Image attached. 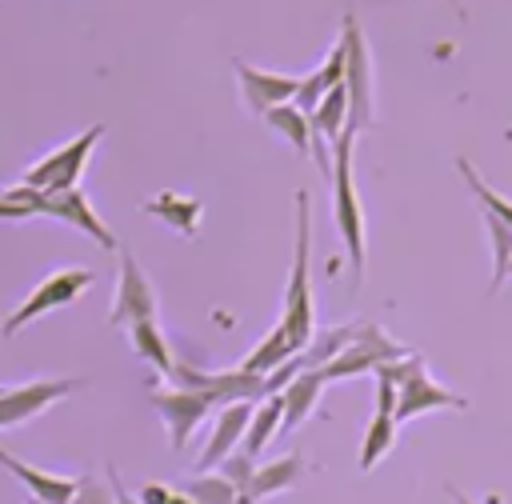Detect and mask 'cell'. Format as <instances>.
<instances>
[{
    "instance_id": "ffe728a7",
    "label": "cell",
    "mask_w": 512,
    "mask_h": 504,
    "mask_svg": "<svg viewBox=\"0 0 512 504\" xmlns=\"http://www.w3.org/2000/svg\"><path fill=\"white\" fill-rule=\"evenodd\" d=\"M144 208H148L152 216H160L164 224L180 228L184 236L196 232V224H200V200H188V196H176V192H160V196H152Z\"/></svg>"
},
{
    "instance_id": "7a4b0ae2",
    "label": "cell",
    "mask_w": 512,
    "mask_h": 504,
    "mask_svg": "<svg viewBox=\"0 0 512 504\" xmlns=\"http://www.w3.org/2000/svg\"><path fill=\"white\" fill-rule=\"evenodd\" d=\"M352 140H356V128L344 124V132L332 144V220L352 256V284H360V276H364V212H360V196L352 184Z\"/></svg>"
},
{
    "instance_id": "44dd1931",
    "label": "cell",
    "mask_w": 512,
    "mask_h": 504,
    "mask_svg": "<svg viewBox=\"0 0 512 504\" xmlns=\"http://www.w3.org/2000/svg\"><path fill=\"white\" fill-rule=\"evenodd\" d=\"M352 336H356V324H340V328H328V332L312 336V340H308V348L300 352L304 368H308V372H320L324 364H332V360L348 348V340H352Z\"/></svg>"
},
{
    "instance_id": "484cf974",
    "label": "cell",
    "mask_w": 512,
    "mask_h": 504,
    "mask_svg": "<svg viewBox=\"0 0 512 504\" xmlns=\"http://www.w3.org/2000/svg\"><path fill=\"white\" fill-rule=\"evenodd\" d=\"M456 168H460L464 184L472 188V196L480 200V208H484V212H492V216H500L504 224H512V200H508V196H500V192H492V188H488V184L480 180V172H476V168H472V164H468L464 156L456 160Z\"/></svg>"
},
{
    "instance_id": "9c48e42d",
    "label": "cell",
    "mask_w": 512,
    "mask_h": 504,
    "mask_svg": "<svg viewBox=\"0 0 512 504\" xmlns=\"http://www.w3.org/2000/svg\"><path fill=\"white\" fill-rule=\"evenodd\" d=\"M72 388H80V380H32V384H20V388H4V396H0V428H12L20 420L40 416L48 404L68 396Z\"/></svg>"
},
{
    "instance_id": "8992f818",
    "label": "cell",
    "mask_w": 512,
    "mask_h": 504,
    "mask_svg": "<svg viewBox=\"0 0 512 504\" xmlns=\"http://www.w3.org/2000/svg\"><path fill=\"white\" fill-rule=\"evenodd\" d=\"M400 356H408V352L380 324H356V336L348 340V348L332 364L320 368V380L328 384V380H348V376H360V372H376L380 364L400 360Z\"/></svg>"
},
{
    "instance_id": "e0dca14e",
    "label": "cell",
    "mask_w": 512,
    "mask_h": 504,
    "mask_svg": "<svg viewBox=\"0 0 512 504\" xmlns=\"http://www.w3.org/2000/svg\"><path fill=\"white\" fill-rule=\"evenodd\" d=\"M292 356H300V348H296V344H292V336L276 324V328H272V332H268V336L248 352V360H244L240 368H244V372H252V376H268V372H276L280 364H288Z\"/></svg>"
},
{
    "instance_id": "d590c367",
    "label": "cell",
    "mask_w": 512,
    "mask_h": 504,
    "mask_svg": "<svg viewBox=\"0 0 512 504\" xmlns=\"http://www.w3.org/2000/svg\"><path fill=\"white\" fill-rule=\"evenodd\" d=\"M508 276H512V264H508Z\"/></svg>"
},
{
    "instance_id": "4dcf8cb0",
    "label": "cell",
    "mask_w": 512,
    "mask_h": 504,
    "mask_svg": "<svg viewBox=\"0 0 512 504\" xmlns=\"http://www.w3.org/2000/svg\"><path fill=\"white\" fill-rule=\"evenodd\" d=\"M136 500H140V504H168V500H172V488H164V484H144Z\"/></svg>"
},
{
    "instance_id": "5bb4252c",
    "label": "cell",
    "mask_w": 512,
    "mask_h": 504,
    "mask_svg": "<svg viewBox=\"0 0 512 504\" xmlns=\"http://www.w3.org/2000/svg\"><path fill=\"white\" fill-rule=\"evenodd\" d=\"M0 468H8V472L28 488V496H32V500H44V504H68V500H72V492H76V480H68V476H52V472H40V468L24 464L20 456H12L8 448H0Z\"/></svg>"
},
{
    "instance_id": "e575fe53",
    "label": "cell",
    "mask_w": 512,
    "mask_h": 504,
    "mask_svg": "<svg viewBox=\"0 0 512 504\" xmlns=\"http://www.w3.org/2000/svg\"><path fill=\"white\" fill-rule=\"evenodd\" d=\"M28 504H44V500H32V496H28Z\"/></svg>"
},
{
    "instance_id": "30bf717a",
    "label": "cell",
    "mask_w": 512,
    "mask_h": 504,
    "mask_svg": "<svg viewBox=\"0 0 512 504\" xmlns=\"http://www.w3.org/2000/svg\"><path fill=\"white\" fill-rule=\"evenodd\" d=\"M236 68V80H240V92L244 100L264 116L268 108L276 104H292L296 100V88H300V76H284V72H264V68H252L244 60L232 64Z\"/></svg>"
},
{
    "instance_id": "1f68e13d",
    "label": "cell",
    "mask_w": 512,
    "mask_h": 504,
    "mask_svg": "<svg viewBox=\"0 0 512 504\" xmlns=\"http://www.w3.org/2000/svg\"><path fill=\"white\" fill-rule=\"evenodd\" d=\"M108 488H112V496H116V504H140L136 496H128V488L120 484V476H116V468H108Z\"/></svg>"
},
{
    "instance_id": "277c9868",
    "label": "cell",
    "mask_w": 512,
    "mask_h": 504,
    "mask_svg": "<svg viewBox=\"0 0 512 504\" xmlns=\"http://www.w3.org/2000/svg\"><path fill=\"white\" fill-rule=\"evenodd\" d=\"M340 44H344V92H348V128L364 132L372 128V60H368V44L364 32L356 24V16H344L340 28Z\"/></svg>"
},
{
    "instance_id": "7402d4cb",
    "label": "cell",
    "mask_w": 512,
    "mask_h": 504,
    "mask_svg": "<svg viewBox=\"0 0 512 504\" xmlns=\"http://www.w3.org/2000/svg\"><path fill=\"white\" fill-rule=\"evenodd\" d=\"M268 128H276L284 140H292L296 152H312V128H308V112H300L296 104H276L264 112Z\"/></svg>"
},
{
    "instance_id": "2e32d148",
    "label": "cell",
    "mask_w": 512,
    "mask_h": 504,
    "mask_svg": "<svg viewBox=\"0 0 512 504\" xmlns=\"http://www.w3.org/2000/svg\"><path fill=\"white\" fill-rule=\"evenodd\" d=\"M300 476H304V456H300V452L276 456V460H268V464H256V476H252V484L244 488L240 500H244V504H256V500H264V496H276V492L292 488Z\"/></svg>"
},
{
    "instance_id": "d6986e66",
    "label": "cell",
    "mask_w": 512,
    "mask_h": 504,
    "mask_svg": "<svg viewBox=\"0 0 512 504\" xmlns=\"http://www.w3.org/2000/svg\"><path fill=\"white\" fill-rule=\"evenodd\" d=\"M128 340H132V348H136V356L140 360H148L152 368H160V376H168L172 372V352H168V340H164V332H160V324L156 320H140V324H132L128 328Z\"/></svg>"
},
{
    "instance_id": "83f0119b",
    "label": "cell",
    "mask_w": 512,
    "mask_h": 504,
    "mask_svg": "<svg viewBox=\"0 0 512 504\" xmlns=\"http://www.w3.org/2000/svg\"><path fill=\"white\" fill-rule=\"evenodd\" d=\"M216 468H220V476H224L240 496H244V488H248V484H252V476H256V460H252L248 452H240V448H236V452H228Z\"/></svg>"
},
{
    "instance_id": "f546056e",
    "label": "cell",
    "mask_w": 512,
    "mask_h": 504,
    "mask_svg": "<svg viewBox=\"0 0 512 504\" xmlns=\"http://www.w3.org/2000/svg\"><path fill=\"white\" fill-rule=\"evenodd\" d=\"M396 396H400V388L392 384V380H380L376 376V412H396Z\"/></svg>"
},
{
    "instance_id": "9a60e30c",
    "label": "cell",
    "mask_w": 512,
    "mask_h": 504,
    "mask_svg": "<svg viewBox=\"0 0 512 504\" xmlns=\"http://www.w3.org/2000/svg\"><path fill=\"white\" fill-rule=\"evenodd\" d=\"M320 388H324V380H320V372H296L284 388H280V404H284V416H280V432L288 436L292 428H300L312 412H316V404H320Z\"/></svg>"
},
{
    "instance_id": "ac0fdd59",
    "label": "cell",
    "mask_w": 512,
    "mask_h": 504,
    "mask_svg": "<svg viewBox=\"0 0 512 504\" xmlns=\"http://www.w3.org/2000/svg\"><path fill=\"white\" fill-rule=\"evenodd\" d=\"M280 416H284L280 396L260 400V408H252V420H248V432H244V440H240V452H248V456L256 460V456L268 448V440L280 432Z\"/></svg>"
},
{
    "instance_id": "6da1fadb",
    "label": "cell",
    "mask_w": 512,
    "mask_h": 504,
    "mask_svg": "<svg viewBox=\"0 0 512 504\" xmlns=\"http://www.w3.org/2000/svg\"><path fill=\"white\" fill-rule=\"evenodd\" d=\"M308 208H312L308 192H296V248H292V272H288V292H284V316H280V328L292 336L300 352L316 336L312 276H308V256H312V212Z\"/></svg>"
},
{
    "instance_id": "8fae6325",
    "label": "cell",
    "mask_w": 512,
    "mask_h": 504,
    "mask_svg": "<svg viewBox=\"0 0 512 504\" xmlns=\"http://www.w3.org/2000/svg\"><path fill=\"white\" fill-rule=\"evenodd\" d=\"M432 408H468V400L464 396H456V392H448V388H440L424 368L420 372H412L404 384H400V396H396V412H392V420L396 424H404V420H412V416H424V412H432Z\"/></svg>"
},
{
    "instance_id": "603a6c76",
    "label": "cell",
    "mask_w": 512,
    "mask_h": 504,
    "mask_svg": "<svg viewBox=\"0 0 512 504\" xmlns=\"http://www.w3.org/2000/svg\"><path fill=\"white\" fill-rule=\"evenodd\" d=\"M392 440H396V420H392L388 412H376V416L368 420V428H364V444H360V472L376 468V460H384V452L392 448Z\"/></svg>"
},
{
    "instance_id": "836d02e7",
    "label": "cell",
    "mask_w": 512,
    "mask_h": 504,
    "mask_svg": "<svg viewBox=\"0 0 512 504\" xmlns=\"http://www.w3.org/2000/svg\"><path fill=\"white\" fill-rule=\"evenodd\" d=\"M168 504H192V500H188L184 492H172V500H168Z\"/></svg>"
},
{
    "instance_id": "d4e9b609",
    "label": "cell",
    "mask_w": 512,
    "mask_h": 504,
    "mask_svg": "<svg viewBox=\"0 0 512 504\" xmlns=\"http://www.w3.org/2000/svg\"><path fill=\"white\" fill-rule=\"evenodd\" d=\"M184 496L192 504H244L240 492L220 476V472H204V476H192L184 484Z\"/></svg>"
},
{
    "instance_id": "cb8c5ba5",
    "label": "cell",
    "mask_w": 512,
    "mask_h": 504,
    "mask_svg": "<svg viewBox=\"0 0 512 504\" xmlns=\"http://www.w3.org/2000/svg\"><path fill=\"white\" fill-rule=\"evenodd\" d=\"M480 216H484V228H488V240H492V256H496L488 292H496V288L508 280V264H512V224H504L500 216H492V212H484V208H480Z\"/></svg>"
},
{
    "instance_id": "4316f807",
    "label": "cell",
    "mask_w": 512,
    "mask_h": 504,
    "mask_svg": "<svg viewBox=\"0 0 512 504\" xmlns=\"http://www.w3.org/2000/svg\"><path fill=\"white\" fill-rule=\"evenodd\" d=\"M44 204H48V196L16 184V188L0 192V220H32V216H44Z\"/></svg>"
},
{
    "instance_id": "f1b7e54d",
    "label": "cell",
    "mask_w": 512,
    "mask_h": 504,
    "mask_svg": "<svg viewBox=\"0 0 512 504\" xmlns=\"http://www.w3.org/2000/svg\"><path fill=\"white\" fill-rule=\"evenodd\" d=\"M68 504H116V496H112V488L100 484L92 472H80V476H76V492H72Z\"/></svg>"
},
{
    "instance_id": "52a82bcc",
    "label": "cell",
    "mask_w": 512,
    "mask_h": 504,
    "mask_svg": "<svg viewBox=\"0 0 512 504\" xmlns=\"http://www.w3.org/2000/svg\"><path fill=\"white\" fill-rule=\"evenodd\" d=\"M156 316V292L140 268V260L132 252L120 256V280H116V296H112V312H108V324L112 328H132L140 320H152Z\"/></svg>"
},
{
    "instance_id": "3957f363",
    "label": "cell",
    "mask_w": 512,
    "mask_h": 504,
    "mask_svg": "<svg viewBox=\"0 0 512 504\" xmlns=\"http://www.w3.org/2000/svg\"><path fill=\"white\" fill-rule=\"evenodd\" d=\"M104 136V124H88L76 140H68L64 148H56V152H48L40 164H32L20 180H24V188H32V192H40V196H56V192H68V188H76V180H80V172H84V164H88V152H92V144Z\"/></svg>"
},
{
    "instance_id": "5b68a950",
    "label": "cell",
    "mask_w": 512,
    "mask_h": 504,
    "mask_svg": "<svg viewBox=\"0 0 512 504\" xmlns=\"http://www.w3.org/2000/svg\"><path fill=\"white\" fill-rule=\"evenodd\" d=\"M92 284V272L88 268H60V272H52V276H44L12 312H8V320H4V328H0V336L4 340H12L24 324H32V320H40V316H48V312H56V308H64V304H72L84 288Z\"/></svg>"
},
{
    "instance_id": "7c38bea8",
    "label": "cell",
    "mask_w": 512,
    "mask_h": 504,
    "mask_svg": "<svg viewBox=\"0 0 512 504\" xmlns=\"http://www.w3.org/2000/svg\"><path fill=\"white\" fill-rule=\"evenodd\" d=\"M44 216H56V220H64V224H72V228H80V232H88L100 248H116V236H112V228L92 212V204H88V196L80 192V188H68V192H56V196H48V204H44Z\"/></svg>"
},
{
    "instance_id": "8d00e7d4",
    "label": "cell",
    "mask_w": 512,
    "mask_h": 504,
    "mask_svg": "<svg viewBox=\"0 0 512 504\" xmlns=\"http://www.w3.org/2000/svg\"><path fill=\"white\" fill-rule=\"evenodd\" d=\"M0 396H4V388H0Z\"/></svg>"
},
{
    "instance_id": "ba28073f",
    "label": "cell",
    "mask_w": 512,
    "mask_h": 504,
    "mask_svg": "<svg viewBox=\"0 0 512 504\" xmlns=\"http://www.w3.org/2000/svg\"><path fill=\"white\" fill-rule=\"evenodd\" d=\"M152 408L160 412V420L168 424V436H172V448L180 452L192 436V428L212 412V400L200 396V392H188V388H156L152 392Z\"/></svg>"
},
{
    "instance_id": "d6a6232c",
    "label": "cell",
    "mask_w": 512,
    "mask_h": 504,
    "mask_svg": "<svg viewBox=\"0 0 512 504\" xmlns=\"http://www.w3.org/2000/svg\"><path fill=\"white\" fill-rule=\"evenodd\" d=\"M448 496H452V500H456V504H472V500H468V496H464V492H460V488H448Z\"/></svg>"
},
{
    "instance_id": "4fadbf2b",
    "label": "cell",
    "mask_w": 512,
    "mask_h": 504,
    "mask_svg": "<svg viewBox=\"0 0 512 504\" xmlns=\"http://www.w3.org/2000/svg\"><path fill=\"white\" fill-rule=\"evenodd\" d=\"M252 408H256V404H244V400L220 408V416H216V424H212V432H208V444H204V452H200V468H204V472L216 468L228 452L240 448V440H244V432H248V420H252Z\"/></svg>"
}]
</instances>
